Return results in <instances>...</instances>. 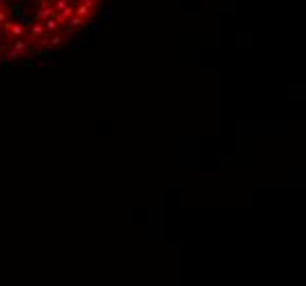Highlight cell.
<instances>
[{
	"label": "cell",
	"mask_w": 306,
	"mask_h": 286,
	"mask_svg": "<svg viewBox=\"0 0 306 286\" xmlns=\"http://www.w3.org/2000/svg\"><path fill=\"white\" fill-rule=\"evenodd\" d=\"M40 24H42V27H44V31L49 33V35H51V33H59L64 27H67V24H62V22H59V18H57V16H51L49 20H44V22H40Z\"/></svg>",
	"instance_id": "cell-1"
},
{
	"label": "cell",
	"mask_w": 306,
	"mask_h": 286,
	"mask_svg": "<svg viewBox=\"0 0 306 286\" xmlns=\"http://www.w3.org/2000/svg\"><path fill=\"white\" fill-rule=\"evenodd\" d=\"M51 16H55L51 7H38V9H35V14L31 16V22H44V20H49Z\"/></svg>",
	"instance_id": "cell-2"
},
{
	"label": "cell",
	"mask_w": 306,
	"mask_h": 286,
	"mask_svg": "<svg viewBox=\"0 0 306 286\" xmlns=\"http://www.w3.org/2000/svg\"><path fill=\"white\" fill-rule=\"evenodd\" d=\"M67 24H69V29H71V31H75V29H84V27H86V22H84L82 18H77V16L71 18V20H69Z\"/></svg>",
	"instance_id": "cell-3"
},
{
	"label": "cell",
	"mask_w": 306,
	"mask_h": 286,
	"mask_svg": "<svg viewBox=\"0 0 306 286\" xmlns=\"http://www.w3.org/2000/svg\"><path fill=\"white\" fill-rule=\"evenodd\" d=\"M7 22H11V14H9V9L3 5V7H0V29H3Z\"/></svg>",
	"instance_id": "cell-4"
},
{
	"label": "cell",
	"mask_w": 306,
	"mask_h": 286,
	"mask_svg": "<svg viewBox=\"0 0 306 286\" xmlns=\"http://www.w3.org/2000/svg\"><path fill=\"white\" fill-rule=\"evenodd\" d=\"M3 5H5V0H0V7H3Z\"/></svg>",
	"instance_id": "cell-5"
},
{
	"label": "cell",
	"mask_w": 306,
	"mask_h": 286,
	"mask_svg": "<svg viewBox=\"0 0 306 286\" xmlns=\"http://www.w3.org/2000/svg\"><path fill=\"white\" fill-rule=\"evenodd\" d=\"M95 3H97V5H99V3H104V0H95Z\"/></svg>",
	"instance_id": "cell-6"
},
{
	"label": "cell",
	"mask_w": 306,
	"mask_h": 286,
	"mask_svg": "<svg viewBox=\"0 0 306 286\" xmlns=\"http://www.w3.org/2000/svg\"><path fill=\"white\" fill-rule=\"evenodd\" d=\"M7 3H11V0H5V5H7Z\"/></svg>",
	"instance_id": "cell-7"
}]
</instances>
